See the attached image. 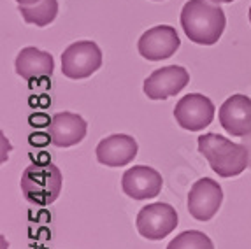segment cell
<instances>
[{
  "label": "cell",
  "mask_w": 251,
  "mask_h": 249,
  "mask_svg": "<svg viewBox=\"0 0 251 249\" xmlns=\"http://www.w3.org/2000/svg\"><path fill=\"white\" fill-rule=\"evenodd\" d=\"M226 18L220 5L209 0H188L181 11V26L186 37L201 46H213L220 41Z\"/></svg>",
  "instance_id": "6da1fadb"
},
{
  "label": "cell",
  "mask_w": 251,
  "mask_h": 249,
  "mask_svg": "<svg viewBox=\"0 0 251 249\" xmlns=\"http://www.w3.org/2000/svg\"><path fill=\"white\" fill-rule=\"evenodd\" d=\"M174 118L181 128L188 132H201L213 123L214 104L201 93L183 97L174 107Z\"/></svg>",
  "instance_id": "8992f818"
},
{
  "label": "cell",
  "mask_w": 251,
  "mask_h": 249,
  "mask_svg": "<svg viewBox=\"0 0 251 249\" xmlns=\"http://www.w3.org/2000/svg\"><path fill=\"white\" fill-rule=\"evenodd\" d=\"M216 4H228V2H234V0H213Z\"/></svg>",
  "instance_id": "ac0fdd59"
},
{
  "label": "cell",
  "mask_w": 251,
  "mask_h": 249,
  "mask_svg": "<svg viewBox=\"0 0 251 249\" xmlns=\"http://www.w3.org/2000/svg\"><path fill=\"white\" fill-rule=\"evenodd\" d=\"M20 5H34L37 4V2H41V0H16Z\"/></svg>",
  "instance_id": "e0dca14e"
},
{
  "label": "cell",
  "mask_w": 251,
  "mask_h": 249,
  "mask_svg": "<svg viewBox=\"0 0 251 249\" xmlns=\"http://www.w3.org/2000/svg\"><path fill=\"white\" fill-rule=\"evenodd\" d=\"M181 46L176 28L169 25H158L146 30L137 42L139 53L148 62H160L171 58Z\"/></svg>",
  "instance_id": "52a82bcc"
},
{
  "label": "cell",
  "mask_w": 251,
  "mask_h": 249,
  "mask_svg": "<svg viewBox=\"0 0 251 249\" xmlns=\"http://www.w3.org/2000/svg\"><path fill=\"white\" fill-rule=\"evenodd\" d=\"M88 124L79 114L74 112H58L51 118L50 139L56 148H71V146L79 144L86 135Z\"/></svg>",
  "instance_id": "4fadbf2b"
},
{
  "label": "cell",
  "mask_w": 251,
  "mask_h": 249,
  "mask_svg": "<svg viewBox=\"0 0 251 249\" xmlns=\"http://www.w3.org/2000/svg\"><path fill=\"white\" fill-rule=\"evenodd\" d=\"M190 83V74L184 67L169 65L155 71L144 81V93L151 100H165L174 97Z\"/></svg>",
  "instance_id": "9c48e42d"
},
{
  "label": "cell",
  "mask_w": 251,
  "mask_h": 249,
  "mask_svg": "<svg viewBox=\"0 0 251 249\" xmlns=\"http://www.w3.org/2000/svg\"><path fill=\"white\" fill-rule=\"evenodd\" d=\"M167 249H214V244L204 232L186 230L169 242Z\"/></svg>",
  "instance_id": "2e32d148"
},
{
  "label": "cell",
  "mask_w": 251,
  "mask_h": 249,
  "mask_svg": "<svg viewBox=\"0 0 251 249\" xmlns=\"http://www.w3.org/2000/svg\"><path fill=\"white\" fill-rule=\"evenodd\" d=\"M220 124L234 137H246L251 133V99L246 95H232L220 107Z\"/></svg>",
  "instance_id": "30bf717a"
},
{
  "label": "cell",
  "mask_w": 251,
  "mask_h": 249,
  "mask_svg": "<svg viewBox=\"0 0 251 249\" xmlns=\"http://www.w3.org/2000/svg\"><path fill=\"white\" fill-rule=\"evenodd\" d=\"M20 13L25 23L35 26H48L58 14L56 0H41L34 5H20Z\"/></svg>",
  "instance_id": "9a60e30c"
},
{
  "label": "cell",
  "mask_w": 251,
  "mask_h": 249,
  "mask_svg": "<svg viewBox=\"0 0 251 249\" xmlns=\"http://www.w3.org/2000/svg\"><path fill=\"white\" fill-rule=\"evenodd\" d=\"M223 202L222 186L211 177H202L190 188L188 212L197 221H209L220 211Z\"/></svg>",
  "instance_id": "ba28073f"
},
{
  "label": "cell",
  "mask_w": 251,
  "mask_h": 249,
  "mask_svg": "<svg viewBox=\"0 0 251 249\" xmlns=\"http://www.w3.org/2000/svg\"><path fill=\"white\" fill-rule=\"evenodd\" d=\"M102 65V51L92 41H77L62 53V72L69 79L90 77Z\"/></svg>",
  "instance_id": "5b68a950"
},
{
  "label": "cell",
  "mask_w": 251,
  "mask_h": 249,
  "mask_svg": "<svg viewBox=\"0 0 251 249\" xmlns=\"http://www.w3.org/2000/svg\"><path fill=\"white\" fill-rule=\"evenodd\" d=\"M62 191V172L53 163H32L21 174V193L30 203L50 205Z\"/></svg>",
  "instance_id": "3957f363"
},
{
  "label": "cell",
  "mask_w": 251,
  "mask_h": 249,
  "mask_svg": "<svg viewBox=\"0 0 251 249\" xmlns=\"http://www.w3.org/2000/svg\"><path fill=\"white\" fill-rule=\"evenodd\" d=\"M54 62L53 56L46 51L30 46L21 50L16 58V72L23 79H37L53 75Z\"/></svg>",
  "instance_id": "5bb4252c"
},
{
  "label": "cell",
  "mask_w": 251,
  "mask_h": 249,
  "mask_svg": "<svg viewBox=\"0 0 251 249\" xmlns=\"http://www.w3.org/2000/svg\"><path fill=\"white\" fill-rule=\"evenodd\" d=\"M250 23H251V7H250Z\"/></svg>",
  "instance_id": "d6986e66"
},
{
  "label": "cell",
  "mask_w": 251,
  "mask_h": 249,
  "mask_svg": "<svg viewBox=\"0 0 251 249\" xmlns=\"http://www.w3.org/2000/svg\"><path fill=\"white\" fill-rule=\"evenodd\" d=\"M179 218L176 209L165 202L144 205L137 214V232L148 241H162L176 230Z\"/></svg>",
  "instance_id": "277c9868"
},
{
  "label": "cell",
  "mask_w": 251,
  "mask_h": 249,
  "mask_svg": "<svg viewBox=\"0 0 251 249\" xmlns=\"http://www.w3.org/2000/svg\"><path fill=\"white\" fill-rule=\"evenodd\" d=\"M163 179L155 169L146 165H135L123 174L122 188L126 197L134 200H148L158 197Z\"/></svg>",
  "instance_id": "8fae6325"
},
{
  "label": "cell",
  "mask_w": 251,
  "mask_h": 249,
  "mask_svg": "<svg viewBox=\"0 0 251 249\" xmlns=\"http://www.w3.org/2000/svg\"><path fill=\"white\" fill-rule=\"evenodd\" d=\"M199 153L209 162L220 177H235L246 171L250 153L246 146L235 144L220 133H204L199 137Z\"/></svg>",
  "instance_id": "7a4b0ae2"
},
{
  "label": "cell",
  "mask_w": 251,
  "mask_h": 249,
  "mask_svg": "<svg viewBox=\"0 0 251 249\" xmlns=\"http://www.w3.org/2000/svg\"><path fill=\"white\" fill-rule=\"evenodd\" d=\"M139 146L137 141L125 133H114L102 139L97 146V160L107 167H123L128 165L137 156Z\"/></svg>",
  "instance_id": "7c38bea8"
}]
</instances>
